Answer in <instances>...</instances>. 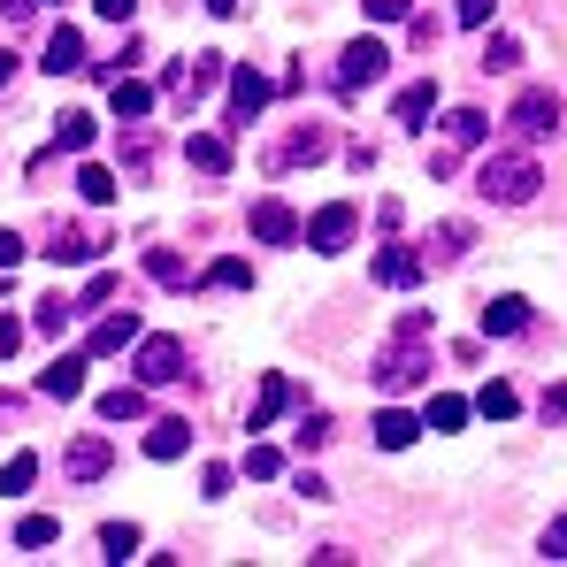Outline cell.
I'll return each mask as SVG.
<instances>
[{"label":"cell","mask_w":567,"mask_h":567,"mask_svg":"<svg viewBox=\"0 0 567 567\" xmlns=\"http://www.w3.org/2000/svg\"><path fill=\"white\" fill-rule=\"evenodd\" d=\"M537 185H545V177H537V162H529V154H491V162L475 169V192H483V199H498V207H529Z\"/></svg>","instance_id":"6da1fadb"},{"label":"cell","mask_w":567,"mask_h":567,"mask_svg":"<svg viewBox=\"0 0 567 567\" xmlns=\"http://www.w3.org/2000/svg\"><path fill=\"white\" fill-rule=\"evenodd\" d=\"M483 131H491V115H483V107H453V115H445V138L430 146V177H453V169H461V154L483 146Z\"/></svg>","instance_id":"7a4b0ae2"},{"label":"cell","mask_w":567,"mask_h":567,"mask_svg":"<svg viewBox=\"0 0 567 567\" xmlns=\"http://www.w3.org/2000/svg\"><path fill=\"white\" fill-rule=\"evenodd\" d=\"M422 338H430V330H399V346H383V353H377V383H383V391H414V383L430 377Z\"/></svg>","instance_id":"3957f363"},{"label":"cell","mask_w":567,"mask_h":567,"mask_svg":"<svg viewBox=\"0 0 567 567\" xmlns=\"http://www.w3.org/2000/svg\"><path fill=\"white\" fill-rule=\"evenodd\" d=\"M506 123H514V138H529V146H537V138H553V131H560V93H553V85H529V93L514 100V115H506Z\"/></svg>","instance_id":"277c9868"},{"label":"cell","mask_w":567,"mask_h":567,"mask_svg":"<svg viewBox=\"0 0 567 567\" xmlns=\"http://www.w3.org/2000/svg\"><path fill=\"white\" fill-rule=\"evenodd\" d=\"M383 70H391V47H383V39H353V47L338 54V93L383 85Z\"/></svg>","instance_id":"5b68a950"},{"label":"cell","mask_w":567,"mask_h":567,"mask_svg":"<svg viewBox=\"0 0 567 567\" xmlns=\"http://www.w3.org/2000/svg\"><path fill=\"white\" fill-rule=\"evenodd\" d=\"M100 246H107L100 230H85V223H62V230L47 238V261H54V269H85V261H100Z\"/></svg>","instance_id":"8992f818"},{"label":"cell","mask_w":567,"mask_h":567,"mask_svg":"<svg viewBox=\"0 0 567 567\" xmlns=\"http://www.w3.org/2000/svg\"><path fill=\"white\" fill-rule=\"evenodd\" d=\"M185 377V338H146L138 346V383H177Z\"/></svg>","instance_id":"52a82bcc"},{"label":"cell","mask_w":567,"mask_h":567,"mask_svg":"<svg viewBox=\"0 0 567 567\" xmlns=\"http://www.w3.org/2000/svg\"><path fill=\"white\" fill-rule=\"evenodd\" d=\"M353 223H361V215H353V207L338 199V207H322V215H315V223H307L299 238H307L315 254H346V238H353Z\"/></svg>","instance_id":"ba28073f"},{"label":"cell","mask_w":567,"mask_h":567,"mask_svg":"<svg viewBox=\"0 0 567 567\" xmlns=\"http://www.w3.org/2000/svg\"><path fill=\"white\" fill-rule=\"evenodd\" d=\"M62 468H70V483H100V475L115 468V445H107V437H78V445L62 453Z\"/></svg>","instance_id":"9c48e42d"},{"label":"cell","mask_w":567,"mask_h":567,"mask_svg":"<svg viewBox=\"0 0 567 567\" xmlns=\"http://www.w3.org/2000/svg\"><path fill=\"white\" fill-rule=\"evenodd\" d=\"M369 277H377L383 291H406V284H422V254H414V246H383Z\"/></svg>","instance_id":"30bf717a"},{"label":"cell","mask_w":567,"mask_h":567,"mask_svg":"<svg viewBox=\"0 0 567 567\" xmlns=\"http://www.w3.org/2000/svg\"><path fill=\"white\" fill-rule=\"evenodd\" d=\"M107 107H115V123H146V115H154V85H138V78H107Z\"/></svg>","instance_id":"8fae6325"},{"label":"cell","mask_w":567,"mask_h":567,"mask_svg":"<svg viewBox=\"0 0 567 567\" xmlns=\"http://www.w3.org/2000/svg\"><path fill=\"white\" fill-rule=\"evenodd\" d=\"M514 330H529V299L522 291H498L483 307V338H514Z\"/></svg>","instance_id":"7c38bea8"},{"label":"cell","mask_w":567,"mask_h":567,"mask_svg":"<svg viewBox=\"0 0 567 567\" xmlns=\"http://www.w3.org/2000/svg\"><path fill=\"white\" fill-rule=\"evenodd\" d=\"M269 93H277V85H269L261 70H238V78H230V115H238V123H254V115L269 107Z\"/></svg>","instance_id":"4fadbf2b"},{"label":"cell","mask_w":567,"mask_h":567,"mask_svg":"<svg viewBox=\"0 0 567 567\" xmlns=\"http://www.w3.org/2000/svg\"><path fill=\"white\" fill-rule=\"evenodd\" d=\"M254 238H261V246H291V238H299V215H291L284 199H261V207H254Z\"/></svg>","instance_id":"5bb4252c"},{"label":"cell","mask_w":567,"mask_h":567,"mask_svg":"<svg viewBox=\"0 0 567 567\" xmlns=\"http://www.w3.org/2000/svg\"><path fill=\"white\" fill-rule=\"evenodd\" d=\"M47 70H54V78H78V70H85V39H78L70 23H54V39H47Z\"/></svg>","instance_id":"9a60e30c"},{"label":"cell","mask_w":567,"mask_h":567,"mask_svg":"<svg viewBox=\"0 0 567 567\" xmlns=\"http://www.w3.org/2000/svg\"><path fill=\"white\" fill-rule=\"evenodd\" d=\"M322 154H330V131H322V123H307V131H291V138H284L277 169H299V162H322Z\"/></svg>","instance_id":"2e32d148"},{"label":"cell","mask_w":567,"mask_h":567,"mask_svg":"<svg viewBox=\"0 0 567 567\" xmlns=\"http://www.w3.org/2000/svg\"><path fill=\"white\" fill-rule=\"evenodd\" d=\"M185 162L199 169V177H223V169H230V138L199 131V138H185Z\"/></svg>","instance_id":"e0dca14e"},{"label":"cell","mask_w":567,"mask_h":567,"mask_svg":"<svg viewBox=\"0 0 567 567\" xmlns=\"http://www.w3.org/2000/svg\"><path fill=\"white\" fill-rule=\"evenodd\" d=\"M123 346H138V315H131V307L93 322V353H123Z\"/></svg>","instance_id":"ac0fdd59"},{"label":"cell","mask_w":567,"mask_h":567,"mask_svg":"<svg viewBox=\"0 0 567 567\" xmlns=\"http://www.w3.org/2000/svg\"><path fill=\"white\" fill-rule=\"evenodd\" d=\"M39 391H47V399H85V361H78V353H62V361L39 377Z\"/></svg>","instance_id":"d6986e66"},{"label":"cell","mask_w":567,"mask_h":567,"mask_svg":"<svg viewBox=\"0 0 567 567\" xmlns=\"http://www.w3.org/2000/svg\"><path fill=\"white\" fill-rule=\"evenodd\" d=\"M185 445H192L185 414H169V422H154V430H146V461H177Z\"/></svg>","instance_id":"ffe728a7"},{"label":"cell","mask_w":567,"mask_h":567,"mask_svg":"<svg viewBox=\"0 0 567 567\" xmlns=\"http://www.w3.org/2000/svg\"><path fill=\"white\" fill-rule=\"evenodd\" d=\"M414 437H422V422H414V414H399V406H383V414H377V445H383V453H406Z\"/></svg>","instance_id":"44dd1931"},{"label":"cell","mask_w":567,"mask_h":567,"mask_svg":"<svg viewBox=\"0 0 567 567\" xmlns=\"http://www.w3.org/2000/svg\"><path fill=\"white\" fill-rule=\"evenodd\" d=\"M138 414H146V391H138V383L100 391V422H138Z\"/></svg>","instance_id":"7402d4cb"},{"label":"cell","mask_w":567,"mask_h":567,"mask_svg":"<svg viewBox=\"0 0 567 567\" xmlns=\"http://www.w3.org/2000/svg\"><path fill=\"white\" fill-rule=\"evenodd\" d=\"M284 406H291V383L284 377H261V399H254V414H246V430H269Z\"/></svg>","instance_id":"603a6c76"},{"label":"cell","mask_w":567,"mask_h":567,"mask_svg":"<svg viewBox=\"0 0 567 567\" xmlns=\"http://www.w3.org/2000/svg\"><path fill=\"white\" fill-rule=\"evenodd\" d=\"M475 414H483V422H514V414H522L514 383H483V391H475Z\"/></svg>","instance_id":"cb8c5ba5"},{"label":"cell","mask_w":567,"mask_h":567,"mask_svg":"<svg viewBox=\"0 0 567 567\" xmlns=\"http://www.w3.org/2000/svg\"><path fill=\"white\" fill-rule=\"evenodd\" d=\"M430 107H437V78H422V85H406V93L391 100V115H399V123H422Z\"/></svg>","instance_id":"d4e9b609"},{"label":"cell","mask_w":567,"mask_h":567,"mask_svg":"<svg viewBox=\"0 0 567 567\" xmlns=\"http://www.w3.org/2000/svg\"><path fill=\"white\" fill-rule=\"evenodd\" d=\"M475 70H483V78H491V70H498V78H506V70H522V39H506V31H498V39H483V62H475Z\"/></svg>","instance_id":"484cf974"},{"label":"cell","mask_w":567,"mask_h":567,"mask_svg":"<svg viewBox=\"0 0 567 567\" xmlns=\"http://www.w3.org/2000/svg\"><path fill=\"white\" fill-rule=\"evenodd\" d=\"M31 483H39V453H16V461L0 468V498H23Z\"/></svg>","instance_id":"4316f807"},{"label":"cell","mask_w":567,"mask_h":567,"mask_svg":"<svg viewBox=\"0 0 567 567\" xmlns=\"http://www.w3.org/2000/svg\"><path fill=\"white\" fill-rule=\"evenodd\" d=\"M146 277H154V284H169V291H185L192 269L177 261V254H169V246H154V254H146Z\"/></svg>","instance_id":"83f0119b"},{"label":"cell","mask_w":567,"mask_h":567,"mask_svg":"<svg viewBox=\"0 0 567 567\" xmlns=\"http://www.w3.org/2000/svg\"><path fill=\"white\" fill-rule=\"evenodd\" d=\"M54 537H62L54 514H23V522H16V545H23V553H39V545H54Z\"/></svg>","instance_id":"f1b7e54d"},{"label":"cell","mask_w":567,"mask_h":567,"mask_svg":"<svg viewBox=\"0 0 567 567\" xmlns=\"http://www.w3.org/2000/svg\"><path fill=\"white\" fill-rule=\"evenodd\" d=\"M207 291H246V284H254V269H246V261H238V254H223V261H215V269H207Z\"/></svg>","instance_id":"f546056e"},{"label":"cell","mask_w":567,"mask_h":567,"mask_svg":"<svg viewBox=\"0 0 567 567\" xmlns=\"http://www.w3.org/2000/svg\"><path fill=\"white\" fill-rule=\"evenodd\" d=\"M468 246H475V230H468V223H437V238H430V254H437V261H461Z\"/></svg>","instance_id":"4dcf8cb0"},{"label":"cell","mask_w":567,"mask_h":567,"mask_svg":"<svg viewBox=\"0 0 567 567\" xmlns=\"http://www.w3.org/2000/svg\"><path fill=\"white\" fill-rule=\"evenodd\" d=\"M54 138H62V154H85V146H93V115H62Z\"/></svg>","instance_id":"1f68e13d"},{"label":"cell","mask_w":567,"mask_h":567,"mask_svg":"<svg viewBox=\"0 0 567 567\" xmlns=\"http://www.w3.org/2000/svg\"><path fill=\"white\" fill-rule=\"evenodd\" d=\"M461 422H468V399L445 391V399H430V422H422V430H461Z\"/></svg>","instance_id":"d6a6232c"},{"label":"cell","mask_w":567,"mask_h":567,"mask_svg":"<svg viewBox=\"0 0 567 567\" xmlns=\"http://www.w3.org/2000/svg\"><path fill=\"white\" fill-rule=\"evenodd\" d=\"M100 553H107V560H131V553H138V529H131V522H107V529H100Z\"/></svg>","instance_id":"836d02e7"},{"label":"cell","mask_w":567,"mask_h":567,"mask_svg":"<svg viewBox=\"0 0 567 567\" xmlns=\"http://www.w3.org/2000/svg\"><path fill=\"white\" fill-rule=\"evenodd\" d=\"M78 192H85L93 207H107V199H115V177H107L100 162H85V169H78Z\"/></svg>","instance_id":"e575fe53"},{"label":"cell","mask_w":567,"mask_h":567,"mask_svg":"<svg viewBox=\"0 0 567 567\" xmlns=\"http://www.w3.org/2000/svg\"><path fill=\"white\" fill-rule=\"evenodd\" d=\"M70 315H78L70 299H47V307L31 315V330H47V338H62V330H70Z\"/></svg>","instance_id":"d590c367"},{"label":"cell","mask_w":567,"mask_h":567,"mask_svg":"<svg viewBox=\"0 0 567 567\" xmlns=\"http://www.w3.org/2000/svg\"><path fill=\"white\" fill-rule=\"evenodd\" d=\"M246 475H254V483H277V475H284V453H277V445H254V453H246Z\"/></svg>","instance_id":"8d00e7d4"},{"label":"cell","mask_w":567,"mask_h":567,"mask_svg":"<svg viewBox=\"0 0 567 567\" xmlns=\"http://www.w3.org/2000/svg\"><path fill=\"white\" fill-rule=\"evenodd\" d=\"M107 299H115V277H107V269H100V277L85 284V291H78V299H70V307H78V315H93V307H107Z\"/></svg>","instance_id":"74e56055"},{"label":"cell","mask_w":567,"mask_h":567,"mask_svg":"<svg viewBox=\"0 0 567 567\" xmlns=\"http://www.w3.org/2000/svg\"><path fill=\"white\" fill-rule=\"evenodd\" d=\"M291 437H299V453H315V445H330V437H338V430H330V414H307V422H299V430H291Z\"/></svg>","instance_id":"f35d334b"},{"label":"cell","mask_w":567,"mask_h":567,"mask_svg":"<svg viewBox=\"0 0 567 567\" xmlns=\"http://www.w3.org/2000/svg\"><path fill=\"white\" fill-rule=\"evenodd\" d=\"M491 8H498V0H453V16H461L468 31H475V23H491Z\"/></svg>","instance_id":"ab89813d"},{"label":"cell","mask_w":567,"mask_h":567,"mask_svg":"<svg viewBox=\"0 0 567 567\" xmlns=\"http://www.w3.org/2000/svg\"><path fill=\"white\" fill-rule=\"evenodd\" d=\"M361 8H369L377 23H406V0H361Z\"/></svg>","instance_id":"60d3db41"},{"label":"cell","mask_w":567,"mask_h":567,"mask_svg":"<svg viewBox=\"0 0 567 567\" xmlns=\"http://www.w3.org/2000/svg\"><path fill=\"white\" fill-rule=\"evenodd\" d=\"M16 261H23V238H16V230H0V277H8Z\"/></svg>","instance_id":"b9f144b4"},{"label":"cell","mask_w":567,"mask_h":567,"mask_svg":"<svg viewBox=\"0 0 567 567\" xmlns=\"http://www.w3.org/2000/svg\"><path fill=\"white\" fill-rule=\"evenodd\" d=\"M537 414H545V422H567V383H560V391H545V406H537Z\"/></svg>","instance_id":"7bdbcfd3"},{"label":"cell","mask_w":567,"mask_h":567,"mask_svg":"<svg viewBox=\"0 0 567 567\" xmlns=\"http://www.w3.org/2000/svg\"><path fill=\"white\" fill-rule=\"evenodd\" d=\"M545 560H567V522H553V529H545Z\"/></svg>","instance_id":"ee69618b"},{"label":"cell","mask_w":567,"mask_h":567,"mask_svg":"<svg viewBox=\"0 0 567 567\" xmlns=\"http://www.w3.org/2000/svg\"><path fill=\"white\" fill-rule=\"evenodd\" d=\"M16 346H23V322H16V315H0V353H16Z\"/></svg>","instance_id":"f6af8a7d"},{"label":"cell","mask_w":567,"mask_h":567,"mask_svg":"<svg viewBox=\"0 0 567 567\" xmlns=\"http://www.w3.org/2000/svg\"><path fill=\"white\" fill-rule=\"evenodd\" d=\"M100 16H107V23H131V8H138V0H93Z\"/></svg>","instance_id":"bcb514c9"},{"label":"cell","mask_w":567,"mask_h":567,"mask_svg":"<svg viewBox=\"0 0 567 567\" xmlns=\"http://www.w3.org/2000/svg\"><path fill=\"white\" fill-rule=\"evenodd\" d=\"M31 8H39V0H0V16H8V23H23Z\"/></svg>","instance_id":"7dc6e473"},{"label":"cell","mask_w":567,"mask_h":567,"mask_svg":"<svg viewBox=\"0 0 567 567\" xmlns=\"http://www.w3.org/2000/svg\"><path fill=\"white\" fill-rule=\"evenodd\" d=\"M238 8H246V0H207V16H238Z\"/></svg>","instance_id":"c3c4849f"},{"label":"cell","mask_w":567,"mask_h":567,"mask_svg":"<svg viewBox=\"0 0 567 567\" xmlns=\"http://www.w3.org/2000/svg\"><path fill=\"white\" fill-rule=\"evenodd\" d=\"M8 78H16V54H0V93H8Z\"/></svg>","instance_id":"681fc988"}]
</instances>
